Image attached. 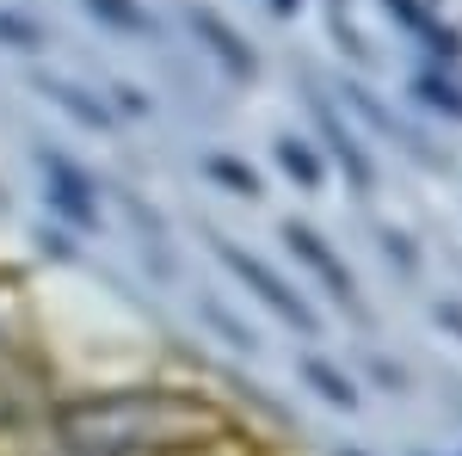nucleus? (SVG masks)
I'll list each match as a JSON object with an SVG mask.
<instances>
[{
	"label": "nucleus",
	"instance_id": "nucleus-1",
	"mask_svg": "<svg viewBox=\"0 0 462 456\" xmlns=\"http://www.w3.org/2000/svg\"><path fill=\"white\" fill-rule=\"evenodd\" d=\"M216 438V414L185 395H99L56 414L62 456H154V451H198Z\"/></svg>",
	"mask_w": 462,
	"mask_h": 456
},
{
	"label": "nucleus",
	"instance_id": "nucleus-2",
	"mask_svg": "<svg viewBox=\"0 0 462 456\" xmlns=\"http://www.w3.org/2000/svg\"><path fill=\"white\" fill-rule=\"evenodd\" d=\"M216 253H222V265L247 284V290H253V296H259V302H265L278 321H284V327H296V333H315V315L302 309V296H296V290H290L278 272H265V265H259L253 253H241L235 241H216Z\"/></svg>",
	"mask_w": 462,
	"mask_h": 456
},
{
	"label": "nucleus",
	"instance_id": "nucleus-3",
	"mask_svg": "<svg viewBox=\"0 0 462 456\" xmlns=\"http://www.w3.org/2000/svg\"><path fill=\"white\" fill-rule=\"evenodd\" d=\"M43 179H50V204H56V216H69V222H80V228H99V210H93V179L80 173L74 161H62V154H50V148H43Z\"/></svg>",
	"mask_w": 462,
	"mask_h": 456
},
{
	"label": "nucleus",
	"instance_id": "nucleus-4",
	"mask_svg": "<svg viewBox=\"0 0 462 456\" xmlns=\"http://www.w3.org/2000/svg\"><path fill=\"white\" fill-rule=\"evenodd\" d=\"M284 247H290V253H296V259H302V265H309V272H320V284H327V290H333V296H339L346 309H357L352 272L339 265V253H333V247L320 241V235H309L302 222H284Z\"/></svg>",
	"mask_w": 462,
	"mask_h": 456
},
{
	"label": "nucleus",
	"instance_id": "nucleus-5",
	"mask_svg": "<svg viewBox=\"0 0 462 456\" xmlns=\"http://www.w3.org/2000/svg\"><path fill=\"white\" fill-rule=\"evenodd\" d=\"M315 124H320V136L333 142V154L346 161V173H352V185L364 191V185H370L376 173H370V161H364V148H357V142L346 136V124H339V111H333V106H320V99H315Z\"/></svg>",
	"mask_w": 462,
	"mask_h": 456
},
{
	"label": "nucleus",
	"instance_id": "nucleus-6",
	"mask_svg": "<svg viewBox=\"0 0 462 456\" xmlns=\"http://www.w3.org/2000/svg\"><path fill=\"white\" fill-rule=\"evenodd\" d=\"M389 13L401 19V25H407V32H420V37H426L431 50H438V62H457V37H450L444 25H438V19H431V6H426V0H389Z\"/></svg>",
	"mask_w": 462,
	"mask_h": 456
},
{
	"label": "nucleus",
	"instance_id": "nucleus-7",
	"mask_svg": "<svg viewBox=\"0 0 462 456\" xmlns=\"http://www.w3.org/2000/svg\"><path fill=\"white\" fill-rule=\"evenodd\" d=\"M191 25L204 32V43H210V50H216V56H222V62H228L235 74H253V50H247V43H241L235 32H228V25H222L216 13H204V6H191Z\"/></svg>",
	"mask_w": 462,
	"mask_h": 456
},
{
	"label": "nucleus",
	"instance_id": "nucleus-8",
	"mask_svg": "<svg viewBox=\"0 0 462 456\" xmlns=\"http://www.w3.org/2000/svg\"><path fill=\"white\" fill-rule=\"evenodd\" d=\"M302 383L315 388V395H327L339 414H357V388L333 370V358H302Z\"/></svg>",
	"mask_w": 462,
	"mask_h": 456
},
{
	"label": "nucleus",
	"instance_id": "nucleus-9",
	"mask_svg": "<svg viewBox=\"0 0 462 456\" xmlns=\"http://www.w3.org/2000/svg\"><path fill=\"white\" fill-rule=\"evenodd\" d=\"M37 93H50V99H56V106L69 111V117H80L87 130H99V136L111 130V111H99L93 99H87V93H74V87H62V80H50V74H37Z\"/></svg>",
	"mask_w": 462,
	"mask_h": 456
},
{
	"label": "nucleus",
	"instance_id": "nucleus-10",
	"mask_svg": "<svg viewBox=\"0 0 462 456\" xmlns=\"http://www.w3.org/2000/svg\"><path fill=\"white\" fill-rule=\"evenodd\" d=\"M87 13L99 25H111V32H154V19H148L136 0H87Z\"/></svg>",
	"mask_w": 462,
	"mask_h": 456
},
{
	"label": "nucleus",
	"instance_id": "nucleus-11",
	"mask_svg": "<svg viewBox=\"0 0 462 456\" xmlns=\"http://www.w3.org/2000/svg\"><path fill=\"white\" fill-rule=\"evenodd\" d=\"M278 161H284V173L296 179V185H320V173H327L320 154H315V148H302L296 136H278Z\"/></svg>",
	"mask_w": 462,
	"mask_h": 456
},
{
	"label": "nucleus",
	"instance_id": "nucleus-12",
	"mask_svg": "<svg viewBox=\"0 0 462 456\" xmlns=\"http://www.w3.org/2000/svg\"><path fill=\"white\" fill-rule=\"evenodd\" d=\"M413 99L438 106V117H462V93L450 80H438V74H413Z\"/></svg>",
	"mask_w": 462,
	"mask_h": 456
},
{
	"label": "nucleus",
	"instance_id": "nucleus-13",
	"mask_svg": "<svg viewBox=\"0 0 462 456\" xmlns=\"http://www.w3.org/2000/svg\"><path fill=\"white\" fill-rule=\"evenodd\" d=\"M204 173H210L216 185H228V191H241V198H253V191H259V179H253L235 154H210V161H204Z\"/></svg>",
	"mask_w": 462,
	"mask_h": 456
},
{
	"label": "nucleus",
	"instance_id": "nucleus-14",
	"mask_svg": "<svg viewBox=\"0 0 462 456\" xmlns=\"http://www.w3.org/2000/svg\"><path fill=\"white\" fill-rule=\"evenodd\" d=\"M204 321H210L216 333H228V340H235L241 351H253V333H247V327H235V321H228L222 309H216V302H204Z\"/></svg>",
	"mask_w": 462,
	"mask_h": 456
},
{
	"label": "nucleus",
	"instance_id": "nucleus-15",
	"mask_svg": "<svg viewBox=\"0 0 462 456\" xmlns=\"http://www.w3.org/2000/svg\"><path fill=\"white\" fill-rule=\"evenodd\" d=\"M0 37H6V43H25V50H37V43H43V32H37V25H19V19H6V13H0Z\"/></svg>",
	"mask_w": 462,
	"mask_h": 456
},
{
	"label": "nucleus",
	"instance_id": "nucleus-16",
	"mask_svg": "<svg viewBox=\"0 0 462 456\" xmlns=\"http://www.w3.org/2000/svg\"><path fill=\"white\" fill-rule=\"evenodd\" d=\"M272 6H278V19H290V13H296V0H272Z\"/></svg>",
	"mask_w": 462,
	"mask_h": 456
},
{
	"label": "nucleus",
	"instance_id": "nucleus-17",
	"mask_svg": "<svg viewBox=\"0 0 462 456\" xmlns=\"http://www.w3.org/2000/svg\"><path fill=\"white\" fill-rule=\"evenodd\" d=\"M339 456H364V451H339Z\"/></svg>",
	"mask_w": 462,
	"mask_h": 456
},
{
	"label": "nucleus",
	"instance_id": "nucleus-18",
	"mask_svg": "<svg viewBox=\"0 0 462 456\" xmlns=\"http://www.w3.org/2000/svg\"><path fill=\"white\" fill-rule=\"evenodd\" d=\"M413 456H431V451H413Z\"/></svg>",
	"mask_w": 462,
	"mask_h": 456
}]
</instances>
